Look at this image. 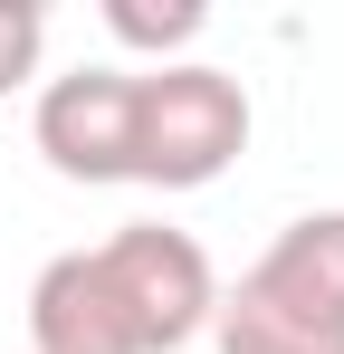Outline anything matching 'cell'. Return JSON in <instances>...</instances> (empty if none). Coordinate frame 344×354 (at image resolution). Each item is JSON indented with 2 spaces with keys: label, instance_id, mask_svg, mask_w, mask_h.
<instances>
[{
  "label": "cell",
  "instance_id": "obj_5",
  "mask_svg": "<svg viewBox=\"0 0 344 354\" xmlns=\"http://www.w3.org/2000/svg\"><path fill=\"white\" fill-rule=\"evenodd\" d=\"M29 354H134V326L115 306L96 249H57L29 278Z\"/></svg>",
  "mask_w": 344,
  "mask_h": 354
},
{
  "label": "cell",
  "instance_id": "obj_7",
  "mask_svg": "<svg viewBox=\"0 0 344 354\" xmlns=\"http://www.w3.org/2000/svg\"><path fill=\"white\" fill-rule=\"evenodd\" d=\"M39 48H48V10L39 0H0V96H19L39 77Z\"/></svg>",
  "mask_w": 344,
  "mask_h": 354
},
{
  "label": "cell",
  "instance_id": "obj_4",
  "mask_svg": "<svg viewBox=\"0 0 344 354\" xmlns=\"http://www.w3.org/2000/svg\"><path fill=\"white\" fill-rule=\"evenodd\" d=\"M29 144L57 182H134V67H67L29 106Z\"/></svg>",
  "mask_w": 344,
  "mask_h": 354
},
{
  "label": "cell",
  "instance_id": "obj_2",
  "mask_svg": "<svg viewBox=\"0 0 344 354\" xmlns=\"http://www.w3.org/2000/svg\"><path fill=\"white\" fill-rule=\"evenodd\" d=\"M239 153H249V86L229 67H201V58L134 67V182L201 192Z\"/></svg>",
  "mask_w": 344,
  "mask_h": 354
},
{
  "label": "cell",
  "instance_id": "obj_6",
  "mask_svg": "<svg viewBox=\"0 0 344 354\" xmlns=\"http://www.w3.org/2000/svg\"><path fill=\"white\" fill-rule=\"evenodd\" d=\"M106 29L124 48H191V39L211 29V10H201V0H163V10H153V0H106Z\"/></svg>",
  "mask_w": 344,
  "mask_h": 354
},
{
  "label": "cell",
  "instance_id": "obj_3",
  "mask_svg": "<svg viewBox=\"0 0 344 354\" xmlns=\"http://www.w3.org/2000/svg\"><path fill=\"white\" fill-rule=\"evenodd\" d=\"M96 268H106L115 306L134 326V354H182L220 306L211 249L191 230H172V221H124L115 239H96Z\"/></svg>",
  "mask_w": 344,
  "mask_h": 354
},
{
  "label": "cell",
  "instance_id": "obj_1",
  "mask_svg": "<svg viewBox=\"0 0 344 354\" xmlns=\"http://www.w3.org/2000/svg\"><path fill=\"white\" fill-rule=\"evenodd\" d=\"M220 354H344V211L287 221L211 306Z\"/></svg>",
  "mask_w": 344,
  "mask_h": 354
}]
</instances>
